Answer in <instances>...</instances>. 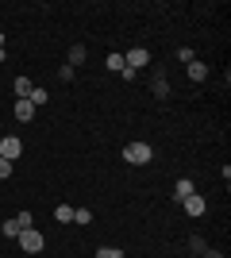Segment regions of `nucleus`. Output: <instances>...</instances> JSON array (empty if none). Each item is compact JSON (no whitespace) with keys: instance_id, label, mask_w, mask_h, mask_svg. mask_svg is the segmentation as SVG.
Returning a JSON list of instances; mask_svg holds the SVG:
<instances>
[{"instance_id":"f257e3e1","label":"nucleus","mask_w":231,"mask_h":258,"mask_svg":"<svg viewBox=\"0 0 231 258\" xmlns=\"http://www.w3.org/2000/svg\"><path fill=\"white\" fill-rule=\"evenodd\" d=\"M16 243H20L23 254H43V247H46V239H43V231H39V227H23Z\"/></svg>"},{"instance_id":"f03ea898","label":"nucleus","mask_w":231,"mask_h":258,"mask_svg":"<svg viewBox=\"0 0 231 258\" xmlns=\"http://www.w3.org/2000/svg\"><path fill=\"white\" fill-rule=\"evenodd\" d=\"M150 158H154L150 143H127L123 147V162H131V166H146Z\"/></svg>"},{"instance_id":"7ed1b4c3","label":"nucleus","mask_w":231,"mask_h":258,"mask_svg":"<svg viewBox=\"0 0 231 258\" xmlns=\"http://www.w3.org/2000/svg\"><path fill=\"white\" fill-rule=\"evenodd\" d=\"M146 62H150V50H146V46H131V50L123 54V66H127L131 74H139Z\"/></svg>"},{"instance_id":"20e7f679","label":"nucleus","mask_w":231,"mask_h":258,"mask_svg":"<svg viewBox=\"0 0 231 258\" xmlns=\"http://www.w3.org/2000/svg\"><path fill=\"white\" fill-rule=\"evenodd\" d=\"M20 154H23V139H20V135H4V139H0V158L16 162Z\"/></svg>"},{"instance_id":"39448f33","label":"nucleus","mask_w":231,"mask_h":258,"mask_svg":"<svg viewBox=\"0 0 231 258\" xmlns=\"http://www.w3.org/2000/svg\"><path fill=\"white\" fill-rule=\"evenodd\" d=\"M181 208H185V212L193 216V220H197V216H204V212H208V201L193 193V197H185V201H181Z\"/></svg>"},{"instance_id":"423d86ee","label":"nucleus","mask_w":231,"mask_h":258,"mask_svg":"<svg viewBox=\"0 0 231 258\" xmlns=\"http://www.w3.org/2000/svg\"><path fill=\"white\" fill-rule=\"evenodd\" d=\"M16 119H20V123H31L35 119V104L31 100H16Z\"/></svg>"},{"instance_id":"0eeeda50","label":"nucleus","mask_w":231,"mask_h":258,"mask_svg":"<svg viewBox=\"0 0 231 258\" xmlns=\"http://www.w3.org/2000/svg\"><path fill=\"white\" fill-rule=\"evenodd\" d=\"M185 74H189V81H197V85H200V81H208V66H204V62H189Z\"/></svg>"},{"instance_id":"6e6552de","label":"nucleus","mask_w":231,"mask_h":258,"mask_svg":"<svg viewBox=\"0 0 231 258\" xmlns=\"http://www.w3.org/2000/svg\"><path fill=\"white\" fill-rule=\"evenodd\" d=\"M85 58H89V50H85V43H73V46H69V62H66V66H73V70H77V66L85 62Z\"/></svg>"},{"instance_id":"1a4fd4ad","label":"nucleus","mask_w":231,"mask_h":258,"mask_svg":"<svg viewBox=\"0 0 231 258\" xmlns=\"http://www.w3.org/2000/svg\"><path fill=\"white\" fill-rule=\"evenodd\" d=\"M31 89H35L31 77H16V100H27V97H31Z\"/></svg>"},{"instance_id":"9d476101","label":"nucleus","mask_w":231,"mask_h":258,"mask_svg":"<svg viewBox=\"0 0 231 258\" xmlns=\"http://www.w3.org/2000/svg\"><path fill=\"white\" fill-rule=\"evenodd\" d=\"M193 193H197L193 181H189V177H177V185H174V197H177V201H185V197H193Z\"/></svg>"},{"instance_id":"9b49d317","label":"nucleus","mask_w":231,"mask_h":258,"mask_svg":"<svg viewBox=\"0 0 231 258\" xmlns=\"http://www.w3.org/2000/svg\"><path fill=\"white\" fill-rule=\"evenodd\" d=\"M20 231H23V227L16 224V216H12V220H4V224H0V235H4V239H20Z\"/></svg>"},{"instance_id":"f8f14e48","label":"nucleus","mask_w":231,"mask_h":258,"mask_svg":"<svg viewBox=\"0 0 231 258\" xmlns=\"http://www.w3.org/2000/svg\"><path fill=\"white\" fill-rule=\"evenodd\" d=\"M54 220H58V224H73V208H69V205H58L54 208Z\"/></svg>"},{"instance_id":"ddd939ff","label":"nucleus","mask_w":231,"mask_h":258,"mask_svg":"<svg viewBox=\"0 0 231 258\" xmlns=\"http://www.w3.org/2000/svg\"><path fill=\"white\" fill-rule=\"evenodd\" d=\"M112 70V74H123V70H127V66H123V54H108V62H104Z\"/></svg>"},{"instance_id":"4468645a","label":"nucleus","mask_w":231,"mask_h":258,"mask_svg":"<svg viewBox=\"0 0 231 258\" xmlns=\"http://www.w3.org/2000/svg\"><path fill=\"white\" fill-rule=\"evenodd\" d=\"M73 224L89 227V224H93V212H89V208H73Z\"/></svg>"},{"instance_id":"2eb2a0df","label":"nucleus","mask_w":231,"mask_h":258,"mask_svg":"<svg viewBox=\"0 0 231 258\" xmlns=\"http://www.w3.org/2000/svg\"><path fill=\"white\" fill-rule=\"evenodd\" d=\"M154 97H170V81H166V77H154Z\"/></svg>"},{"instance_id":"dca6fc26","label":"nucleus","mask_w":231,"mask_h":258,"mask_svg":"<svg viewBox=\"0 0 231 258\" xmlns=\"http://www.w3.org/2000/svg\"><path fill=\"white\" fill-rule=\"evenodd\" d=\"M27 100H31L35 108H39V104H46V89H43V85H35V89H31V97H27Z\"/></svg>"},{"instance_id":"f3484780","label":"nucleus","mask_w":231,"mask_h":258,"mask_svg":"<svg viewBox=\"0 0 231 258\" xmlns=\"http://www.w3.org/2000/svg\"><path fill=\"white\" fill-rule=\"evenodd\" d=\"M189 250H193V254H204V250H208V243H204L200 235H193V239H189Z\"/></svg>"},{"instance_id":"a211bd4d","label":"nucleus","mask_w":231,"mask_h":258,"mask_svg":"<svg viewBox=\"0 0 231 258\" xmlns=\"http://www.w3.org/2000/svg\"><path fill=\"white\" fill-rule=\"evenodd\" d=\"M16 224H20V227H35V216L23 208V212H16Z\"/></svg>"},{"instance_id":"6ab92c4d","label":"nucleus","mask_w":231,"mask_h":258,"mask_svg":"<svg viewBox=\"0 0 231 258\" xmlns=\"http://www.w3.org/2000/svg\"><path fill=\"white\" fill-rule=\"evenodd\" d=\"M97 258H123V250H116V247H100Z\"/></svg>"},{"instance_id":"aec40b11","label":"nucleus","mask_w":231,"mask_h":258,"mask_svg":"<svg viewBox=\"0 0 231 258\" xmlns=\"http://www.w3.org/2000/svg\"><path fill=\"white\" fill-rule=\"evenodd\" d=\"M177 58H181V62H185V66H189V62H197V58H193V50H189V46H181V50H177Z\"/></svg>"},{"instance_id":"412c9836","label":"nucleus","mask_w":231,"mask_h":258,"mask_svg":"<svg viewBox=\"0 0 231 258\" xmlns=\"http://www.w3.org/2000/svg\"><path fill=\"white\" fill-rule=\"evenodd\" d=\"M0 177H12V162L8 158H0Z\"/></svg>"},{"instance_id":"4be33fe9","label":"nucleus","mask_w":231,"mask_h":258,"mask_svg":"<svg viewBox=\"0 0 231 258\" xmlns=\"http://www.w3.org/2000/svg\"><path fill=\"white\" fill-rule=\"evenodd\" d=\"M200 258H223V250H212V247H208V250H204Z\"/></svg>"},{"instance_id":"5701e85b","label":"nucleus","mask_w":231,"mask_h":258,"mask_svg":"<svg viewBox=\"0 0 231 258\" xmlns=\"http://www.w3.org/2000/svg\"><path fill=\"white\" fill-rule=\"evenodd\" d=\"M0 50H4V31H0Z\"/></svg>"},{"instance_id":"b1692460","label":"nucleus","mask_w":231,"mask_h":258,"mask_svg":"<svg viewBox=\"0 0 231 258\" xmlns=\"http://www.w3.org/2000/svg\"><path fill=\"white\" fill-rule=\"evenodd\" d=\"M0 62H4V50H0Z\"/></svg>"}]
</instances>
